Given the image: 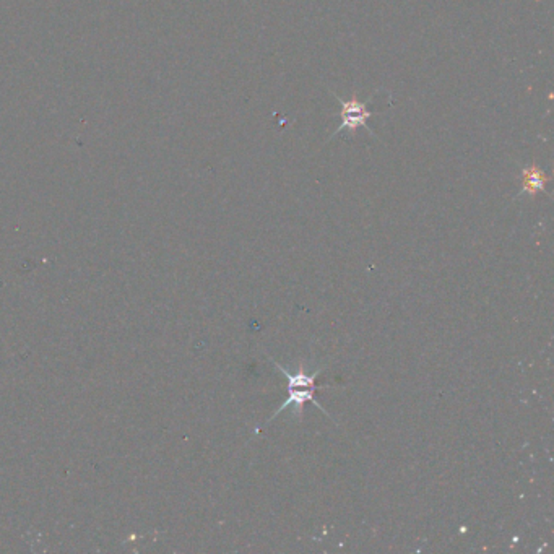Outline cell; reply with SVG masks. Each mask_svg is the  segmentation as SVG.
<instances>
[{
  "label": "cell",
  "mask_w": 554,
  "mask_h": 554,
  "mask_svg": "<svg viewBox=\"0 0 554 554\" xmlns=\"http://www.w3.org/2000/svg\"><path fill=\"white\" fill-rule=\"evenodd\" d=\"M274 364L276 366V369H278L280 373L283 374L286 379H288V399H286L283 403L278 406V410H276L275 413L268 418L267 424L270 421H274V419L278 417L281 411L289 408V406H293V417L302 418L304 405H306L307 401L314 403L317 408H320L322 413L327 414L329 417V413L325 411L324 406L320 405V401H317L314 399V392L319 390V387L315 386V377L320 374V370H322L320 368H317L314 373H309V370L306 369V364H304L302 361L299 363V368L296 370H288L285 366L276 363V361H274Z\"/></svg>",
  "instance_id": "6da1fadb"
},
{
  "label": "cell",
  "mask_w": 554,
  "mask_h": 554,
  "mask_svg": "<svg viewBox=\"0 0 554 554\" xmlns=\"http://www.w3.org/2000/svg\"><path fill=\"white\" fill-rule=\"evenodd\" d=\"M335 98L340 101V104H342V114H340V118H342V124H340V127L337 129V132L332 133V137H337L340 133H343L345 131H348L350 133H355L357 129L364 127L366 131H368L369 135L375 137V133L373 132V129L369 127L368 122L369 119H373L374 115V111H369V101H359L357 98H351V100H342V98H338L335 95Z\"/></svg>",
  "instance_id": "7a4b0ae2"
},
{
  "label": "cell",
  "mask_w": 554,
  "mask_h": 554,
  "mask_svg": "<svg viewBox=\"0 0 554 554\" xmlns=\"http://www.w3.org/2000/svg\"><path fill=\"white\" fill-rule=\"evenodd\" d=\"M549 177L544 174L542 169L535 164L525 166L522 169V194H529L530 197H535L538 192H546V184Z\"/></svg>",
  "instance_id": "3957f363"
}]
</instances>
